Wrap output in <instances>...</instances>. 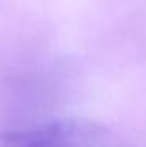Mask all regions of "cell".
I'll return each mask as SVG.
<instances>
[{"mask_svg": "<svg viewBox=\"0 0 146 147\" xmlns=\"http://www.w3.org/2000/svg\"><path fill=\"white\" fill-rule=\"evenodd\" d=\"M0 147H126L108 127L84 118H60L5 130Z\"/></svg>", "mask_w": 146, "mask_h": 147, "instance_id": "obj_1", "label": "cell"}]
</instances>
